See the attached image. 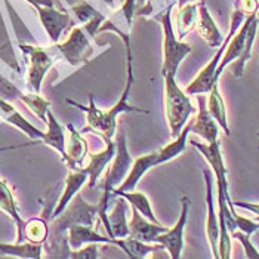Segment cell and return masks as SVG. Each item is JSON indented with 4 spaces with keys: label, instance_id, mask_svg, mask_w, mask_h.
Here are the masks:
<instances>
[{
    "label": "cell",
    "instance_id": "cell-2",
    "mask_svg": "<svg viewBox=\"0 0 259 259\" xmlns=\"http://www.w3.org/2000/svg\"><path fill=\"white\" fill-rule=\"evenodd\" d=\"M191 132V124L190 121L185 124V127L182 129V132L180 134V137H177L174 142L167 144L166 147L160 148L154 153H150L147 156H142L140 159H137L132 164V169L129 172V175L126 177V180L120 184V187L114 188L113 193H123V191H134L137 184L140 182V180L154 166H159L161 163H166L169 160L175 159L178 154H181L185 150L187 145V138L188 134Z\"/></svg>",
    "mask_w": 259,
    "mask_h": 259
},
{
    "label": "cell",
    "instance_id": "cell-16",
    "mask_svg": "<svg viewBox=\"0 0 259 259\" xmlns=\"http://www.w3.org/2000/svg\"><path fill=\"white\" fill-rule=\"evenodd\" d=\"M191 124V132L197 134L207 144L218 141L220 135V124L217 123V120L213 119L206 107V101L201 97L199 98V114L194 120L190 121Z\"/></svg>",
    "mask_w": 259,
    "mask_h": 259
},
{
    "label": "cell",
    "instance_id": "cell-40",
    "mask_svg": "<svg viewBox=\"0 0 259 259\" xmlns=\"http://www.w3.org/2000/svg\"><path fill=\"white\" fill-rule=\"evenodd\" d=\"M166 2H170V0H166Z\"/></svg>",
    "mask_w": 259,
    "mask_h": 259
},
{
    "label": "cell",
    "instance_id": "cell-1",
    "mask_svg": "<svg viewBox=\"0 0 259 259\" xmlns=\"http://www.w3.org/2000/svg\"><path fill=\"white\" fill-rule=\"evenodd\" d=\"M126 46V57H127V79H126V86H124V91L120 97L119 102L116 105H113L108 111H102L100 110L95 102L94 98L89 97V102L91 105L89 107H84L81 104L77 102H73V101L67 100L68 104H73L76 107H79L81 111H84L88 114V127L86 129H92L94 132L100 134L104 137V140H111L116 134V127H117V121L116 117L121 114V113H126V111H137V113H147L141 108L137 107H132L127 100H129V94H131V88H132V83H134V73H132V52H131V43L124 45Z\"/></svg>",
    "mask_w": 259,
    "mask_h": 259
},
{
    "label": "cell",
    "instance_id": "cell-11",
    "mask_svg": "<svg viewBox=\"0 0 259 259\" xmlns=\"http://www.w3.org/2000/svg\"><path fill=\"white\" fill-rule=\"evenodd\" d=\"M22 51L30 55V71H28V86L36 92H40V83L45 77L46 71L51 68L54 64L52 55L45 51L43 48H33V46H25L21 45Z\"/></svg>",
    "mask_w": 259,
    "mask_h": 259
},
{
    "label": "cell",
    "instance_id": "cell-6",
    "mask_svg": "<svg viewBox=\"0 0 259 259\" xmlns=\"http://www.w3.org/2000/svg\"><path fill=\"white\" fill-rule=\"evenodd\" d=\"M172 6L169 5L167 11L163 12V15L159 17L163 25V31H164V43H163V67H161V74L164 76H177L178 68H180L181 62L184 58L191 52V46L187 43H182L180 39L175 37L174 28H172Z\"/></svg>",
    "mask_w": 259,
    "mask_h": 259
},
{
    "label": "cell",
    "instance_id": "cell-26",
    "mask_svg": "<svg viewBox=\"0 0 259 259\" xmlns=\"http://www.w3.org/2000/svg\"><path fill=\"white\" fill-rule=\"evenodd\" d=\"M68 129L71 131V141H70V148L67 151V163L71 166V169H79L77 166L84 159L86 154V142L73 126H68Z\"/></svg>",
    "mask_w": 259,
    "mask_h": 259
},
{
    "label": "cell",
    "instance_id": "cell-22",
    "mask_svg": "<svg viewBox=\"0 0 259 259\" xmlns=\"http://www.w3.org/2000/svg\"><path fill=\"white\" fill-rule=\"evenodd\" d=\"M88 178H89L88 174L83 172L81 169H73V172L68 174L65 191H64V194H62V197H61L60 203H58V206H57V209H55L52 218H58L61 213L65 210V207L68 206V203H70V201L73 200V197L77 194L80 187H81L83 184H86Z\"/></svg>",
    "mask_w": 259,
    "mask_h": 259
},
{
    "label": "cell",
    "instance_id": "cell-21",
    "mask_svg": "<svg viewBox=\"0 0 259 259\" xmlns=\"http://www.w3.org/2000/svg\"><path fill=\"white\" fill-rule=\"evenodd\" d=\"M104 141H105V144H107L105 150H102L98 154L91 156V161H89L88 167L81 169V170L86 172L88 177H89V187H91V188L95 187V184H97L100 175L102 174V170L105 169V166H107L111 160L114 159V154H116V144H113L111 140Z\"/></svg>",
    "mask_w": 259,
    "mask_h": 259
},
{
    "label": "cell",
    "instance_id": "cell-19",
    "mask_svg": "<svg viewBox=\"0 0 259 259\" xmlns=\"http://www.w3.org/2000/svg\"><path fill=\"white\" fill-rule=\"evenodd\" d=\"M119 197L120 200L116 201L113 212L108 215L107 233H108V237H111V239H126L131 236L129 222H127V217H126V199L121 196Z\"/></svg>",
    "mask_w": 259,
    "mask_h": 259
},
{
    "label": "cell",
    "instance_id": "cell-4",
    "mask_svg": "<svg viewBox=\"0 0 259 259\" xmlns=\"http://www.w3.org/2000/svg\"><path fill=\"white\" fill-rule=\"evenodd\" d=\"M132 164H134V160H132V156L129 154V151H127L126 137L121 132L119 138H117V142H116V154H114V159H113V164H111V167H110V170L107 172V177H105V188H104V193H102L100 203H98V213H100V220L102 221V224L105 227V231H107V227H108L107 206H108L110 194L113 193L114 188H117L120 182L126 180V177L129 175V172L132 169Z\"/></svg>",
    "mask_w": 259,
    "mask_h": 259
},
{
    "label": "cell",
    "instance_id": "cell-15",
    "mask_svg": "<svg viewBox=\"0 0 259 259\" xmlns=\"http://www.w3.org/2000/svg\"><path fill=\"white\" fill-rule=\"evenodd\" d=\"M68 241H70V246L76 250L79 249L81 244H89V243H111V244H116L117 247H120L123 250L124 247V241L123 239H111V237H104L100 236L92 227H88V225H71L68 228Z\"/></svg>",
    "mask_w": 259,
    "mask_h": 259
},
{
    "label": "cell",
    "instance_id": "cell-35",
    "mask_svg": "<svg viewBox=\"0 0 259 259\" xmlns=\"http://www.w3.org/2000/svg\"><path fill=\"white\" fill-rule=\"evenodd\" d=\"M98 243H89L86 247L83 249H76L70 256L71 258H89L95 259L98 258Z\"/></svg>",
    "mask_w": 259,
    "mask_h": 259
},
{
    "label": "cell",
    "instance_id": "cell-33",
    "mask_svg": "<svg viewBox=\"0 0 259 259\" xmlns=\"http://www.w3.org/2000/svg\"><path fill=\"white\" fill-rule=\"evenodd\" d=\"M236 239L239 240L240 243L243 244V247H244V252H246V256L250 259H259V252L256 250V247L250 243V239H249V236L246 234V233H243V231H234V233H231Z\"/></svg>",
    "mask_w": 259,
    "mask_h": 259
},
{
    "label": "cell",
    "instance_id": "cell-24",
    "mask_svg": "<svg viewBox=\"0 0 259 259\" xmlns=\"http://www.w3.org/2000/svg\"><path fill=\"white\" fill-rule=\"evenodd\" d=\"M48 119H49V129L48 132L45 134L43 137V141L54 147L57 151H60L62 159L67 161V151H65V138H64V129L61 126L60 123L55 120L54 114L48 110Z\"/></svg>",
    "mask_w": 259,
    "mask_h": 259
},
{
    "label": "cell",
    "instance_id": "cell-23",
    "mask_svg": "<svg viewBox=\"0 0 259 259\" xmlns=\"http://www.w3.org/2000/svg\"><path fill=\"white\" fill-rule=\"evenodd\" d=\"M207 110L210 113V116L217 120V123L222 127V131L230 135V126H228V120H227V110H225V104L221 97L218 84H215L210 92H209V101H207Z\"/></svg>",
    "mask_w": 259,
    "mask_h": 259
},
{
    "label": "cell",
    "instance_id": "cell-20",
    "mask_svg": "<svg viewBox=\"0 0 259 259\" xmlns=\"http://www.w3.org/2000/svg\"><path fill=\"white\" fill-rule=\"evenodd\" d=\"M197 30L200 36L207 41L212 48H220L224 41V37L221 34L220 28L217 27L215 21L212 20L204 2L199 3V20H197Z\"/></svg>",
    "mask_w": 259,
    "mask_h": 259
},
{
    "label": "cell",
    "instance_id": "cell-27",
    "mask_svg": "<svg viewBox=\"0 0 259 259\" xmlns=\"http://www.w3.org/2000/svg\"><path fill=\"white\" fill-rule=\"evenodd\" d=\"M0 207H2L5 212H8L14 220L17 221L18 230H20L18 236L22 237V231H25V224L21 221L20 215H18V212H17V204H15V200H14V196H12L9 187L6 185V182H3L2 180H0Z\"/></svg>",
    "mask_w": 259,
    "mask_h": 259
},
{
    "label": "cell",
    "instance_id": "cell-25",
    "mask_svg": "<svg viewBox=\"0 0 259 259\" xmlns=\"http://www.w3.org/2000/svg\"><path fill=\"white\" fill-rule=\"evenodd\" d=\"M116 196L124 197L126 201L131 203L132 207H135L142 217L159 224V221H157L153 209H151V204H150V201H148L147 196L144 193H141V191H123V193H116Z\"/></svg>",
    "mask_w": 259,
    "mask_h": 259
},
{
    "label": "cell",
    "instance_id": "cell-8",
    "mask_svg": "<svg viewBox=\"0 0 259 259\" xmlns=\"http://www.w3.org/2000/svg\"><path fill=\"white\" fill-rule=\"evenodd\" d=\"M57 49H60L64 58L71 65H79L81 62H86L94 52L86 36V30L80 27H74L67 41L58 45Z\"/></svg>",
    "mask_w": 259,
    "mask_h": 259
},
{
    "label": "cell",
    "instance_id": "cell-14",
    "mask_svg": "<svg viewBox=\"0 0 259 259\" xmlns=\"http://www.w3.org/2000/svg\"><path fill=\"white\" fill-rule=\"evenodd\" d=\"M129 230H131L129 237L132 239L141 240L145 243H156L157 236L167 231V227H163L157 222L147 220L135 207H132V220L129 222Z\"/></svg>",
    "mask_w": 259,
    "mask_h": 259
},
{
    "label": "cell",
    "instance_id": "cell-38",
    "mask_svg": "<svg viewBox=\"0 0 259 259\" xmlns=\"http://www.w3.org/2000/svg\"><path fill=\"white\" fill-rule=\"evenodd\" d=\"M27 2H30L34 8H37V6H46V8H55L58 3H57V0H27Z\"/></svg>",
    "mask_w": 259,
    "mask_h": 259
},
{
    "label": "cell",
    "instance_id": "cell-13",
    "mask_svg": "<svg viewBox=\"0 0 259 259\" xmlns=\"http://www.w3.org/2000/svg\"><path fill=\"white\" fill-rule=\"evenodd\" d=\"M256 17H258V14H256V12H252V14L246 18V21L243 22L241 30H240L237 34L233 36V39L230 40V43H228V46H227V51H225V54H224V57H222V60H221L220 67H218V70H217V74H215L217 81L220 80L221 74H222V71L227 68V65L231 64L233 61L239 60L240 57L243 55L244 48H246V41H247V34H249L250 24H252V21L255 20Z\"/></svg>",
    "mask_w": 259,
    "mask_h": 259
},
{
    "label": "cell",
    "instance_id": "cell-37",
    "mask_svg": "<svg viewBox=\"0 0 259 259\" xmlns=\"http://www.w3.org/2000/svg\"><path fill=\"white\" fill-rule=\"evenodd\" d=\"M236 207H243V209H247L250 212H253L256 217L259 218V204H250V203H243V201H236L234 203Z\"/></svg>",
    "mask_w": 259,
    "mask_h": 259
},
{
    "label": "cell",
    "instance_id": "cell-3",
    "mask_svg": "<svg viewBox=\"0 0 259 259\" xmlns=\"http://www.w3.org/2000/svg\"><path fill=\"white\" fill-rule=\"evenodd\" d=\"M164 105L170 134L174 138H177L188 123L190 116L194 114L197 108L193 105L187 94L181 91L175 76H164Z\"/></svg>",
    "mask_w": 259,
    "mask_h": 259
},
{
    "label": "cell",
    "instance_id": "cell-36",
    "mask_svg": "<svg viewBox=\"0 0 259 259\" xmlns=\"http://www.w3.org/2000/svg\"><path fill=\"white\" fill-rule=\"evenodd\" d=\"M135 5H137L135 0H124V3H123V6H121V14L124 15L126 24H127L129 27H131V24H132L134 12H135Z\"/></svg>",
    "mask_w": 259,
    "mask_h": 259
},
{
    "label": "cell",
    "instance_id": "cell-18",
    "mask_svg": "<svg viewBox=\"0 0 259 259\" xmlns=\"http://www.w3.org/2000/svg\"><path fill=\"white\" fill-rule=\"evenodd\" d=\"M39 11L40 20L41 24L45 25L46 33L49 34V37L52 41H58L61 37V33L73 24L71 18L65 14L61 12L55 8H46V6H37L36 8Z\"/></svg>",
    "mask_w": 259,
    "mask_h": 259
},
{
    "label": "cell",
    "instance_id": "cell-32",
    "mask_svg": "<svg viewBox=\"0 0 259 259\" xmlns=\"http://www.w3.org/2000/svg\"><path fill=\"white\" fill-rule=\"evenodd\" d=\"M71 8H73V12L76 14V17H77L80 22H83V24L89 22L92 18H95L97 15H100V12H97V11H95L92 6H89L84 0H80L76 5H73Z\"/></svg>",
    "mask_w": 259,
    "mask_h": 259
},
{
    "label": "cell",
    "instance_id": "cell-17",
    "mask_svg": "<svg viewBox=\"0 0 259 259\" xmlns=\"http://www.w3.org/2000/svg\"><path fill=\"white\" fill-rule=\"evenodd\" d=\"M0 98L21 100L22 102H25L43 121H45V113H48V110H49L48 101H45L40 97H34V95H24L11 81H8L2 76H0Z\"/></svg>",
    "mask_w": 259,
    "mask_h": 259
},
{
    "label": "cell",
    "instance_id": "cell-39",
    "mask_svg": "<svg viewBox=\"0 0 259 259\" xmlns=\"http://www.w3.org/2000/svg\"><path fill=\"white\" fill-rule=\"evenodd\" d=\"M191 2H196V0H180L178 5H180V8H182V6H185V5H188V3H191Z\"/></svg>",
    "mask_w": 259,
    "mask_h": 259
},
{
    "label": "cell",
    "instance_id": "cell-10",
    "mask_svg": "<svg viewBox=\"0 0 259 259\" xmlns=\"http://www.w3.org/2000/svg\"><path fill=\"white\" fill-rule=\"evenodd\" d=\"M190 203L187 197H182V210H181L180 220L172 228H167V231L161 233L157 236L156 243H160L164 246V249L169 252L172 259H180L184 249V228L187 222V213H188Z\"/></svg>",
    "mask_w": 259,
    "mask_h": 259
},
{
    "label": "cell",
    "instance_id": "cell-9",
    "mask_svg": "<svg viewBox=\"0 0 259 259\" xmlns=\"http://www.w3.org/2000/svg\"><path fill=\"white\" fill-rule=\"evenodd\" d=\"M100 220V213H98V203L95 206L88 204L86 201H83L81 196H76L74 203L71 204V207L67 210V213L57 222V228L64 230V228H70L71 225H88L92 227L95 225V221Z\"/></svg>",
    "mask_w": 259,
    "mask_h": 259
},
{
    "label": "cell",
    "instance_id": "cell-12",
    "mask_svg": "<svg viewBox=\"0 0 259 259\" xmlns=\"http://www.w3.org/2000/svg\"><path fill=\"white\" fill-rule=\"evenodd\" d=\"M204 182H206V199H207V222H206V233L212 247L213 258H220V221L215 212L213 203V181L209 170L203 172Z\"/></svg>",
    "mask_w": 259,
    "mask_h": 259
},
{
    "label": "cell",
    "instance_id": "cell-30",
    "mask_svg": "<svg viewBox=\"0 0 259 259\" xmlns=\"http://www.w3.org/2000/svg\"><path fill=\"white\" fill-rule=\"evenodd\" d=\"M256 30H258V17L252 21L250 24V28H249V34H247V41H246V48H244V52L243 55L240 57L236 65H234V76L236 77H241L243 76V71H244V65L247 60L250 58V52H252V46H253V41H255V36H256Z\"/></svg>",
    "mask_w": 259,
    "mask_h": 259
},
{
    "label": "cell",
    "instance_id": "cell-7",
    "mask_svg": "<svg viewBox=\"0 0 259 259\" xmlns=\"http://www.w3.org/2000/svg\"><path fill=\"white\" fill-rule=\"evenodd\" d=\"M193 147H196L200 153L204 156V159L209 161V164L212 166V170L215 172L217 177V184H218V193L224 194L225 199L228 201V206L231 209V212L234 213V203L231 201L230 193H228V181H227V167L224 164V159L221 154V147L220 142H210V144H200L197 141L191 140Z\"/></svg>",
    "mask_w": 259,
    "mask_h": 259
},
{
    "label": "cell",
    "instance_id": "cell-31",
    "mask_svg": "<svg viewBox=\"0 0 259 259\" xmlns=\"http://www.w3.org/2000/svg\"><path fill=\"white\" fill-rule=\"evenodd\" d=\"M25 237L33 243H41L48 236L46 224L41 220H33L25 224Z\"/></svg>",
    "mask_w": 259,
    "mask_h": 259
},
{
    "label": "cell",
    "instance_id": "cell-5",
    "mask_svg": "<svg viewBox=\"0 0 259 259\" xmlns=\"http://www.w3.org/2000/svg\"><path fill=\"white\" fill-rule=\"evenodd\" d=\"M244 11L243 9H237L234 14H233V18H231V28H230V33L228 36L224 39L222 45L220 46L218 52L215 54V57L210 60V62L200 71V74L196 79L191 81V84L185 89V94L187 95H201V94H209L210 89L218 84V81L215 79V74H217V70L220 67L221 60L227 51V46L230 43V40L233 39V36L236 34V31L239 30V27L243 24L244 20Z\"/></svg>",
    "mask_w": 259,
    "mask_h": 259
},
{
    "label": "cell",
    "instance_id": "cell-29",
    "mask_svg": "<svg viewBox=\"0 0 259 259\" xmlns=\"http://www.w3.org/2000/svg\"><path fill=\"white\" fill-rule=\"evenodd\" d=\"M199 12L197 6L193 3H188L180 8V17H178V25H180V40L191 31L194 25H197Z\"/></svg>",
    "mask_w": 259,
    "mask_h": 259
},
{
    "label": "cell",
    "instance_id": "cell-28",
    "mask_svg": "<svg viewBox=\"0 0 259 259\" xmlns=\"http://www.w3.org/2000/svg\"><path fill=\"white\" fill-rule=\"evenodd\" d=\"M0 252L6 255H15L20 258H40L41 247L40 243H28V244H0Z\"/></svg>",
    "mask_w": 259,
    "mask_h": 259
},
{
    "label": "cell",
    "instance_id": "cell-34",
    "mask_svg": "<svg viewBox=\"0 0 259 259\" xmlns=\"http://www.w3.org/2000/svg\"><path fill=\"white\" fill-rule=\"evenodd\" d=\"M233 215H234V220H236V224H237V228H240V231L246 233L247 236H252L253 233H256L259 230V225L256 222L247 220V218H243V217L237 215L236 212Z\"/></svg>",
    "mask_w": 259,
    "mask_h": 259
}]
</instances>
